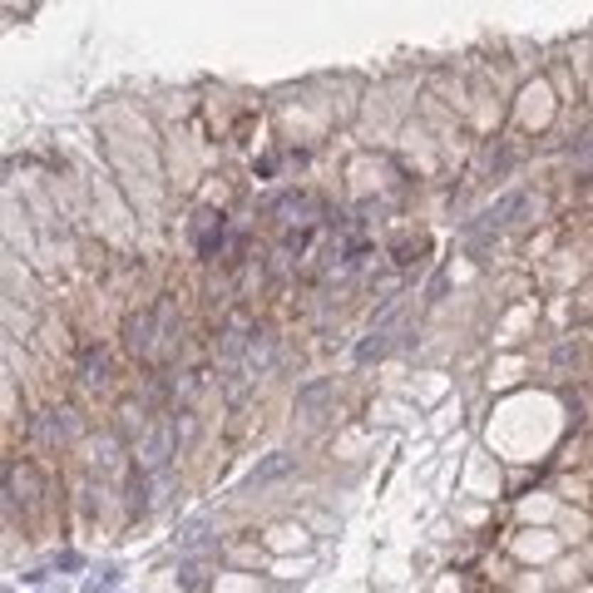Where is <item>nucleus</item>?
Segmentation results:
<instances>
[{
    "label": "nucleus",
    "mask_w": 593,
    "mask_h": 593,
    "mask_svg": "<svg viewBox=\"0 0 593 593\" xmlns=\"http://www.w3.org/2000/svg\"><path fill=\"white\" fill-rule=\"evenodd\" d=\"M144 460H149V465H154V470H159V465H164V460H169V430H159V435H154V440H149V445H144Z\"/></svg>",
    "instance_id": "nucleus-7"
},
{
    "label": "nucleus",
    "mask_w": 593,
    "mask_h": 593,
    "mask_svg": "<svg viewBox=\"0 0 593 593\" xmlns=\"http://www.w3.org/2000/svg\"><path fill=\"white\" fill-rule=\"evenodd\" d=\"M272 356V341H267V331H252V341H247V366H262Z\"/></svg>",
    "instance_id": "nucleus-6"
},
{
    "label": "nucleus",
    "mask_w": 593,
    "mask_h": 593,
    "mask_svg": "<svg viewBox=\"0 0 593 593\" xmlns=\"http://www.w3.org/2000/svg\"><path fill=\"white\" fill-rule=\"evenodd\" d=\"M45 415H50V420H40V425H35V430H40V440H65V435H70V425H75V420H70V410H45Z\"/></svg>",
    "instance_id": "nucleus-3"
},
{
    "label": "nucleus",
    "mask_w": 593,
    "mask_h": 593,
    "mask_svg": "<svg viewBox=\"0 0 593 593\" xmlns=\"http://www.w3.org/2000/svg\"><path fill=\"white\" fill-rule=\"evenodd\" d=\"M80 371H85V381H90V386H104V371H109V361H104V351H99V346H85V356H80Z\"/></svg>",
    "instance_id": "nucleus-5"
},
{
    "label": "nucleus",
    "mask_w": 593,
    "mask_h": 593,
    "mask_svg": "<svg viewBox=\"0 0 593 593\" xmlns=\"http://www.w3.org/2000/svg\"><path fill=\"white\" fill-rule=\"evenodd\" d=\"M287 470H292V455H267V460H262V465H257V470L247 475V485H252V490H262V485L282 480Z\"/></svg>",
    "instance_id": "nucleus-1"
},
{
    "label": "nucleus",
    "mask_w": 593,
    "mask_h": 593,
    "mask_svg": "<svg viewBox=\"0 0 593 593\" xmlns=\"http://www.w3.org/2000/svg\"><path fill=\"white\" fill-rule=\"evenodd\" d=\"M124 341H129V351H134V356H149V351H154L149 316H129V326H124Z\"/></svg>",
    "instance_id": "nucleus-2"
},
{
    "label": "nucleus",
    "mask_w": 593,
    "mask_h": 593,
    "mask_svg": "<svg viewBox=\"0 0 593 593\" xmlns=\"http://www.w3.org/2000/svg\"><path fill=\"white\" fill-rule=\"evenodd\" d=\"M203 539H208V519H193V524H188L183 534H178V544H183V549H198Z\"/></svg>",
    "instance_id": "nucleus-8"
},
{
    "label": "nucleus",
    "mask_w": 593,
    "mask_h": 593,
    "mask_svg": "<svg viewBox=\"0 0 593 593\" xmlns=\"http://www.w3.org/2000/svg\"><path fill=\"white\" fill-rule=\"evenodd\" d=\"M326 395H336V381H311L306 391L296 395V410H301V415H311V410H316Z\"/></svg>",
    "instance_id": "nucleus-4"
}]
</instances>
